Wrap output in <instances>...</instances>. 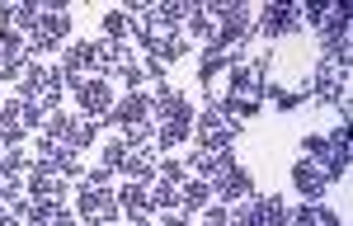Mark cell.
<instances>
[{"instance_id":"17","label":"cell","mask_w":353,"mask_h":226,"mask_svg":"<svg viewBox=\"0 0 353 226\" xmlns=\"http://www.w3.org/2000/svg\"><path fill=\"white\" fill-rule=\"evenodd\" d=\"M0 170L19 179V174H28V170H33V161H28V156H24V151H19V146H10V151L0 156Z\"/></svg>"},{"instance_id":"7","label":"cell","mask_w":353,"mask_h":226,"mask_svg":"<svg viewBox=\"0 0 353 226\" xmlns=\"http://www.w3.org/2000/svg\"><path fill=\"white\" fill-rule=\"evenodd\" d=\"M118 212H128L137 226H151V198H146V184H137V179H128L123 189H118Z\"/></svg>"},{"instance_id":"26","label":"cell","mask_w":353,"mask_h":226,"mask_svg":"<svg viewBox=\"0 0 353 226\" xmlns=\"http://www.w3.org/2000/svg\"><path fill=\"white\" fill-rule=\"evenodd\" d=\"M14 198H19V179L0 170V203H14Z\"/></svg>"},{"instance_id":"29","label":"cell","mask_w":353,"mask_h":226,"mask_svg":"<svg viewBox=\"0 0 353 226\" xmlns=\"http://www.w3.org/2000/svg\"><path fill=\"white\" fill-rule=\"evenodd\" d=\"M48 226H76V212H66V207H57L52 217H48Z\"/></svg>"},{"instance_id":"21","label":"cell","mask_w":353,"mask_h":226,"mask_svg":"<svg viewBox=\"0 0 353 226\" xmlns=\"http://www.w3.org/2000/svg\"><path fill=\"white\" fill-rule=\"evenodd\" d=\"M283 226H316V203H301L292 212H283Z\"/></svg>"},{"instance_id":"30","label":"cell","mask_w":353,"mask_h":226,"mask_svg":"<svg viewBox=\"0 0 353 226\" xmlns=\"http://www.w3.org/2000/svg\"><path fill=\"white\" fill-rule=\"evenodd\" d=\"M208 226H236V222H231L226 207H212V212H208Z\"/></svg>"},{"instance_id":"13","label":"cell","mask_w":353,"mask_h":226,"mask_svg":"<svg viewBox=\"0 0 353 226\" xmlns=\"http://www.w3.org/2000/svg\"><path fill=\"white\" fill-rule=\"evenodd\" d=\"M94 132H99V127H94V118H71V123H66V137H61V146L81 156L85 146L94 141Z\"/></svg>"},{"instance_id":"12","label":"cell","mask_w":353,"mask_h":226,"mask_svg":"<svg viewBox=\"0 0 353 226\" xmlns=\"http://www.w3.org/2000/svg\"><path fill=\"white\" fill-rule=\"evenodd\" d=\"M123 174H132L137 184H146V179L156 174V156H151L146 146H128V156H123Z\"/></svg>"},{"instance_id":"9","label":"cell","mask_w":353,"mask_h":226,"mask_svg":"<svg viewBox=\"0 0 353 226\" xmlns=\"http://www.w3.org/2000/svg\"><path fill=\"white\" fill-rule=\"evenodd\" d=\"M146 113H151V94H128V99H118L109 109V123H118V127H137V123H146Z\"/></svg>"},{"instance_id":"2","label":"cell","mask_w":353,"mask_h":226,"mask_svg":"<svg viewBox=\"0 0 353 226\" xmlns=\"http://www.w3.org/2000/svg\"><path fill=\"white\" fill-rule=\"evenodd\" d=\"M254 33H264V38H297L301 5H264V14L254 19Z\"/></svg>"},{"instance_id":"20","label":"cell","mask_w":353,"mask_h":226,"mask_svg":"<svg viewBox=\"0 0 353 226\" xmlns=\"http://www.w3.org/2000/svg\"><path fill=\"white\" fill-rule=\"evenodd\" d=\"M189 123H161V132H156V141L161 146H179V141H189Z\"/></svg>"},{"instance_id":"22","label":"cell","mask_w":353,"mask_h":226,"mask_svg":"<svg viewBox=\"0 0 353 226\" xmlns=\"http://www.w3.org/2000/svg\"><path fill=\"white\" fill-rule=\"evenodd\" d=\"M123 156H128V141H104V170H123Z\"/></svg>"},{"instance_id":"19","label":"cell","mask_w":353,"mask_h":226,"mask_svg":"<svg viewBox=\"0 0 353 226\" xmlns=\"http://www.w3.org/2000/svg\"><path fill=\"white\" fill-rule=\"evenodd\" d=\"M52 170L61 174V179H81V156L61 146V151H57V161H52Z\"/></svg>"},{"instance_id":"14","label":"cell","mask_w":353,"mask_h":226,"mask_svg":"<svg viewBox=\"0 0 353 226\" xmlns=\"http://www.w3.org/2000/svg\"><path fill=\"white\" fill-rule=\"evenodd\" d=\"M208 198H212L208 179H184V184H179V207H184V212H203Z\"/></svg>"},{"instance_id":"16","label":"cell","mask_w":353,"mask_h":226,"mask_svg":"<svg viewBox=\"0 0 353 226\" xmlns=\"http://www.w3.org/2000/svg\"><path fill=\"white\" fill-rule=\"evenodd\" d=\"M24 56H28L24 33H19V28H0V66H5V61H24Z\"/></svg>"},{"instance_id":"18","label":"cell","mask_w":353,"mask_h":226,"mask_svg":"<svg viewBox=\"0 0 353 226\" xmlns=\"http://www.w3.org/2000/svg\"><path fill=\"white\" fill-rule=\"evenodd\" d=\"M104 33H109V43H123V38H132V24H128V14L109 10V14H104Z\"/></svg>"},{"instance_id":"5","label":"cell","mask_w":353,"mask_h":226,"mask_svg":"<svg viewBox=\"0 0 353 226\" xmlns=\"http://www.w3.org/2000/svg\"><path fill=\"white\" fill-rule=\"evenodd\" d=\"M311 94L325 99V104H349V99H344V94H349V71L334 66V61H321V66H316V81H311Z\"/></svg>"},{"instance_id":"33","label":"cell","mask_w":353,"mask_h":226,"mask_svg":"<svg viewBox=\"0 0 353 226\" xmlns=\"http://www.w3.org/2000/svg\"><path fill=\"white\" fill-rule=\"evenodd\" d=\"M0 226H14V212L10 207H0Z\"/></svg>"},{"instance_id":"25","label":"cell","mask_w":353,"mask_h":226,"mask_svg":"<svg viewBox=\"0 0 353 226\" xmlns=\"http://www.w3.org/2000/svg\"><path fill=\"white\" fill-rule=\"evenodd\" d=\"M325 146H330V141L321 137V132H311V137H301V156H306V161H316V156H321Z\"/></svg>"},{"instance_id":"31","label":"cell","mask_w":353,"mask_h":226,"mask_svg":"<svg viewBox=\"0 0 353 226\" xmlns=\"http://www.w3.org/2000/svg\"><path fill=\"white\" fill-rule=\"evenodd\" d=\"M109 174H113V170H104V165H99L94 174H90V189H104V184H109Z\"/></svg>"},{"instance_id":"1","label":"cell","mask_w":353,"mask_h":226,"mask_svg":"<svg viewBox=\"0 0 353 226\" xmlns=\"http://www.w3.org/2000/svg\"><path fill=\"white\" fill-rule=\"evenodd\" d=\"M76 217H85L90 226H113L123 212H118L113 189H81L76 194Z\"/></svg>"},{"instance_id":"15","label":"cell","mask_w":353,"mask_h":226,"mask_svg":"<svg viewBox=\"0 0 353 226\" xmlns=\"http://www.w3.org/2000/svg\"><path fill=\"white\" fill-rule=\"evenodd\" d=\"M146 198H151V207H161V212H174V207H179V184H170V179H156V184H146Z\"/></svg>"},{"instance_id":"27","label":"cell","mask_w":353,"mask_h":226,"mask_svg":"<svg viewBox=\"0 0 353 226\" xmlns=\"http://www.w3.org/2000/svg\"><path fill=\"white\" fill-rule=\"evenodd\" d=\"M118 81H123V85H128V90H132V94H137L146 76H141V66H123V71H118Z\"/></svg>"},{"instance_id":"4","label":"cell","mask_w":353,"mask_h":226,"mask_svg":"<svg viewBox=\"0 0 353 226\" xmlns=\"http://www.w3.org/2000/svg\"><path fill=\"white\" fill-rule=\"evenodd\" d=\"M66 81V76H61ZM71 90H76V99L85 104V113H94V118H104L109 123V109H113V90L104 76H81V81H66Z\"/></svg>"},{"instance_id":"6","label":"cell","mask_w":353,"mask_h":226,"mask_svg":"<svg viewBox=\"0 0 353 226\" xmlns=\"http://www.w3.org/2000/svg\"><path fill=\"white\" fill-rule=\"evenodd\" d=\"M208 189H212L217 198H226V203H241V198H254V179H250L241 165H221Z\"/></svg>"},{"instance_id":"3","label":"cell","mask_w":353,"mask_h":226,"mask_svg":"<svg viewBox=\"0 0 353 226\" xmlns=\"http://www.w3.org/2000/svg\"><path fill=\"white\" fill-rule=\"evenodd\" d=\"M283 198L278 194H264V198H250L245 207H236L231 212V222L236 226H283Z\"/></svg>"},{"instance_id":"23","label":"cell","mask_w":353,"mask_h":226,"mask_svg":"<svg viewBox=\"0 0 353 226\" xmlns=\"http://www.w3.org/2000/svg\"><path fill=\"white\" fill-rule=\"evenodd\" d=\"M123 141H128V146H151V123H137V127H123Z\"/></svg>"},{"instance_id":"11","label":"cell","mask_w":353,"mask_h":226,"mask_svg":"<svg viewBox=\"0 0 353 226\" xmlns=\"http://www.w3.org/2000/svg\"><path fill=\"white\" fill-rule=\"evenodd\" d=\"M236 61H241L236 52H217V48H208V52H203V61H198V81L212 85L217 76H226V71H231Z\"/></svg>"},{"instance_id":"10","label":"cell","mask_w":353,"mask_h":226,"mask_svg":"<svg viewBox=\"0 0 353 226\" xmlns=\"http://www.w3.org/2000/svg\"><path fill=\"white\" fill-rule=\"evenodd\" d=\"M85 71H94V43L66 48V56H61V76H66V81H81Z\"/></svg>"},{"instance_id":"28","label":"cell","mask_w":353,"mask_h":226,"mask_svg":"<svg viewBox=\"0 0 353 226\" xmlns=\"http://www.w3.org/2000/svg\"><path fill=\"white\" fill-rule=\"evenodd\" d=\"M325 10H330V5H321V0H311V5L301 10V19H311V24H321V19H325Z\"/></svg>"},{"instance_id":"32","label":"cell","mask_w":353,"mask_h":226,"mask_svg":"<svg viewBox=\"0 0 353 226\" xmlns=\"http://www.w3.org/2000/svg\"><path fill=\"white\" fill-rule=\"evenodd\" d=\"M161 226H189V222H184V212H165Z\"/></svg>"},{"instance_id":"24","label":"cell","mask_w":353,"mask_h":226,"mask_svg":"<svg viewBox=\"0 0 353 226\" xmlns=\"http://www.w3.org/2000/svg\"><path fill=\"white\" fill-rule=\"evenodd\" d=\"M156 174H161V179H170V184H184V161H161V165H156Z\"/></svg>"},{"instance_id":"8","label":"cell","mask_w":353,"mask_h":226,"mask_svg":"<svg viewBox=\"0 0 353 226\" xmlns=\"http://www.w3.org/2000/svg\"><path fill=\"white\" fill-rule=\"evenodd\" d=\"M292 189H297L301 198H311V203H316V198L330 189V174L316 165V161H306V156H301L297 165H292Z\"/></svg>"}]
</instances>
